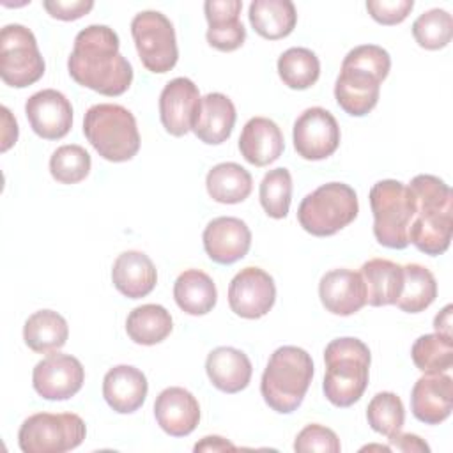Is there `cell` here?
<instances>
[{
	"instance_id": "6da1fadb",
	"label": "cell",
	"mask_w": 453,
	"mask_h": 453,
	"mask_svg": "<svg viewBox=\"0 0 453 453\" xmlns=\"http://www.w3.org/2000/svg\"><path fill=\"white\" fill-rule=\"evenodd\" d=\"M119 35L106 25H88L74 37L67 60L71 78L103 96H120L133 81V67L119 51Z\"/></svg>"
},
{
	"instance_id": "7a4b0ae2",
	"label": "cell",
	"mask_w": 453,
	"mask_h": 453,
	"mask_svg": "<svg viewBox=\"0 0 453 453\" xmlns=\"http://www.w3.org/2000/svg\"><path fill=\"white\" fill-rule=\"evenodd\" d=\"M416 212L409 226V242L430 257L442 255L451 242L453 195L449 186L428 173L416 175L409 184Z\"/></svg>"
},
{
	"instance_id": "3957f363",
	"label": "cell",
	"mask_w": 453,
	"mask_h": 453,
	"mask_svg": "<svg viewBox=\"0 0 453 453\" xmlns=\"http://www.w3.org/2000/svg\"><path fill=\"white\" fill-rule=\"evenodd\" d=\"M389 67V53L382 46L361 44L352 48L345 55L334 83L338 106L352 117H363L372 111L379 101L380 83L388 76Z\"/></svg>"
},
{
	"instance_id": "277c9868",
	"label": "cell",
	"mask_w": 453,
	"mask_h": 453,
	"mask_svg": "<svg viewBox=\"0 0 453 453\" xmlns=\"http://www.w3.org/2000/svg\"><path fill=\"white\" fill-rule=\"evenodd\" d=\"M370 361V349L359 338L331 340L324 350L326 375L322 389L326 398L336 407L356 403L368 386Z\"/></svg>"
},
{
	"instance_id": "5b68a950",
	"label": "cell",
	"mask_w": 453,
	"mask_h": 453,
	"mask_svg": "<svg viewBox=\"0 0 453 453\" xmlns=\"http://www.w3.org/2000/svg\"><path fill=\"white\" fill-rule=\"evenodd\" d=\"M313 377L311 356L296 345L276 349L262 373L260 393L265 403L280 412H294L304 400Z\"/></svg>"
},
{
	"instance_id": "8992f818",
	"label": "cell",
	"mask_w": 453,
	"mask_h": 453,
	"mask_svg": "<svg viewBox=\"0 0 453 453\" xmlns=\"http://www.w3.org/2000/svg\"><path fill=\"white\" fill-rule=\"evenodd\" d=\"M83 134L101 157L111 163L129 161L140 149L134 115L113 103H99L87 110Z\"/></svg>"
},
{
	"instance_id": "52a82bcc",
	"label": "cell",
	"mask_w": 453,
	"mask_h": 453,
	"mask_svg": "<svg viewBox=\"0 0 453 453\" xmlns=\"http://www.w3.org/2000/svg\"><path fill=\"white\" fill-rule=\"evenodd\" d=\"M370 207L377 242L391 250L407 248V234L416 212L411 188L395 179L379 180L370 189Z\"/></svg>"
},
{
	"instance_id": "ba28073f",
	"label": "cell",
	"mask_w": 453,
	"mask_h": 453,
	"mask_svg": "<svg viewBox=\"0 0 453 453\" xmlns=\"http://www.w3.org/2000/svg\"><path fill=\"white\" fill-rule=\"evenodd\" d=\"M359 212L357 195L345 182H327L306 195L297 209L299 225L311 235H334Z\"/></svg>"
},
{
	"instance_id": "9c48e42d",
	"label": "cell",
	"mask_w": 453,
	"mask_h": 453,
	"mask_svg": "<svg viewBox=\"0 0 453 453\" xmlns=\"http://www.w3.org/2000/svg\"><path fill=\"white\" fill-rule=\"evenodd\" d=\"M87 435V426L73 412H37L28 416L18 432L23 453H64L78 448Z\"/></svg>"
},
{
	"instance_id": "30bf717a",
	"label": "cell",
	"mask_w": 453,
	"mask_h": 453,
	"mask_svg": "<svg viewBox=\"0 0 453 453\" xmlns=\"http://www.w3.org/2000/svg\"><path fill=\"white\" fill-rule=\"evenodd\" d=\"M44 69V58L32 30L18 23L5 25L0 32V76L4 83L25 88L41 80Z\"/></svg>"
},
{
	"instance_id": "8fae6325",
	"label": "cell",
	"mask_w": 453,
	"mask_h": 453,
	"mask_svg": "<svg viewBox=\"0 0 453 453\" xmlns=\"http://www.w3.org/2000/svg\"><path fill=\"white\" fill-rule=\"evenodd\" d=\"M131 35L142 64L150 73H168L179 58L172 21L159 11H142L131 21Z\"/></svg>"
},
{
	"instance_id": "7c38bea8",
	"label": "cell",
	"mask_w": 453,
	"mask_h": 453,
	"mask_svg": "<svg viewBox=\"0 0 453 453\" xmlns=\"http://www.w3.org/2000/svg\"><path fill=\"white\" fill-rule=\"evenodd\" d=\"M294 149L308 161L326 159L340 145V126L331 111L320 106L306 108L294 122Z\"/></svg>"
},
{
	"instance_id": "4fadbf2b",
	"label": "cell",
	"mask_w": 453,
	"mask_h": 453,
	"mask_svg": "<svg viewBox=\"0 0 453 453\" xmlns=\"http://www.w3.org/2000/svg\"><path fill=\"white\" fill-rule=\"evenodd\" d=\"M276 301L274 280L260 267L241 269L228 285L230 310L242 319L264 317Z\"/></svg>"
},
{
	"instance_id": "5bb4252c",
	"label": "cell",
	"mask_w": 453,
	"mask_h": 453,
	"mask_svg": "<svg viewBox=\"0 0 453 453\" xmlns=\"http://www.w3.org/2000/svg\"><path fill=\"white\" fill-rule=\"evenodd\" d=\"M85 379V370L71 354L51 352L41 359L32 372V384L39 396L46 400H67L74 396Z\"/></svg>"
},
{
	"instance_id": "9a60e30c",
	"label": "cell",
	"mask_w": 453,
	"mask_h": 453,
	"mask_svg": "<svg viewBox=\"0 0 453 453\" xmlns=\"http://www.w3.org/2000/svg\"><path fill=\"white\" fill-rule=\"evenodd\" d=\"M25 115L32 131L44 140L64 138L73 126V106L69 99L55 88L32 94L25 103Z\"/></svg>"
},
{
	"instance_id": "2e32d148",
	"label": "cell",
	"mask_w": 453,
	"mask_h": 453,
	"mask_svg": "<svg viewBox=\"0 0 453 453\" xmlns=\"http://www.w3.org/2000/svg\"><path fill=\"white\" fill-rule=\"evenodd\" d=\"M198 87L184 76L170 80L159 96L161 124L172 136H184L191 131L200 108Z\"/></svg>"
},
{
	"instance_id": "e0dca14e",
	"label": "cell",
	"mask_w": 453,
	"mask_h": 453,
	"mask_svg": "<svg viewBox=\"0 0 453 453\" xmlns=\"http://www.w3.org/2000/svg\"><path fill=\"white\" fill-rule=\"evenodd\" d=\"M202 241L203 250L212 262L230 265L250 251L251 232L242 219L219 216L207 223Z\"/></svg>"
},
{
	"instance_id": "ac0fdd59",
	"label": "cell",
	"mask_w": 453,
	"mask_h": 453,
	"mask_svg": "<svg viewBox=\"0 0 453 453\" xmlns=\"http://www.w3.org/2000/svg\"><path fill=\"white\" fill-rule=\"evenodd\" d=\"M319 297L329 313L349 317L366 304V287L359 273L333 269L320 278Z\"/></svg>"
},
{
	"instance_id": "d6986e66",
	"label": "cell",
	"mask_w": 453,
	"mask_h": 453,
	"mask_svg": "<svg viewBox=\"0 0 453 453\" xmlns=\"http://www.w3.org/2000/svg\"><path fill=\"white\" fill-rule=\"evenodd\" d=\"M453 407V379L442 373H425L411 391V411L425 425H439Z\"/></svg>"
},
{
	"instance_id": "ffe728a7",
	"label": "cell",
	"mask_w": 453,
	"mask_h": 453,
	"mask_svg": "<svg viewBox=\"0 0 453 453\" xmlns=\"http://www.w3.org/2000/svg\"><path fill=\"white\" fill-rule=\"evenodd\" d=\"M154 416L163 432L172 437L189 435L200 421L198 400L184 388L163 389L154 402Z\"/></svg>"
},
{
	"instance_id": "44dd1931",
	"label": "cell",
	"mask_w": 453,
	"mask_h": 453,
	"mask_svg": "<svg viewBox=\"0 0 453 453\" xmlns=\"http://www.w3.org/2000/svg\"><path fill=\"white\" fill-rule=\"evenodd\" d=\"M242 9L241 0H207L203 4L207 28V42L219 51H234L246 41V28L239 19Z\"/></svg>"
},
{
	"instance_id": "7402d4cb",
	"label": "cell",
	"mask_w": 453,
	"mask_h": 453,
	"mask_svg": "<svg viewBox=\"0 0 453 453\" xmlns=\"http://www.w3.org/2000/svg\"><path fill=\"white\" fill-rule=\"evenodd\" d=\"M147 379L142 370L131 365H117L103 379V396L119 414L138 411L147 396Z\"/></svg>"
},
{
	"instance_id": "603a6c76",
	"label": "cell",
	"mask_w": 453,
	"mask_h": 453,
	"mask_svg": "<svg viewBox=\"0 0 453 453\" xmlns=\"http://www.w3.org/2000/svg\"><path fill=\"white\" fill-rule=\"evenodd\" d=\"M235 106L221 92H209L202 97L191 131L207 145H219L228 140L235 124Z\"/></svg>"
},
{
	"instance_id": "cb8c5ba5",
	"label": "cell",
	"mask_w": 453,
	"mask_h": 453,
	"mask_svg": "<svg viewBox=\"0 0 453 453\" xmlns=\"http://www.w3.org/2000/svg\"><path fill=\"white\" fill-rule=\"evenodd\" d=\"M285 149L281 129L267 117L250 119L239 136V150L242 157L255 165L265 166L276 161Z\"/></svg>"
},
{
	"instance_id": "d4e9b609",
	"label": "cell",
	"mask_w": 453,
	"mask_h": 453,
	"mask_svg": "<svg viewBox=\"0 0 453 453\" xmlns=\"http://www.w3.org/2000/svg\"><path fill=\"white\" fill-rule=\"evenodd\" d=\"M111 281L122 296L140 299L154 290L157 283V271L143 251L129 250L115 258L111 267Z\"/></svg>"
},
{
	"instance_id": "484cf974",
	"label": "cell",
	"mask_w": 453,
	"mask_h": 453,
	"mask_svg": "<svg viewBox=\"0 0 453 453\" xmlns=\"http://www.w3.org/2000/svg\"><path fill=\"white\" fill-rule=\"evenodd\" d=\"M205 372L211 384L223 393L242 391L253 373L250 357L234 347H216L205 359Z\"/></svg>"
},
{
	"instance_id": "4316f807",
	"label": "cell",
	"mask_w": 453,
	"mask_h": 453,
	"mask_svg": "<svg viewBox=\"0 0 453 453\" xmlns=\"http://www.w3.org/2000/svg\"><path fill=\"white\" fill-rule=\"evenodd\" d=\"M366 287V303L370 306L395 304L403 283V269L388 258H370L359 271Z\"/></svg>"
},
{
	"instance_id": "83f0119b",
	"label": "cell",
	"mask_w": 453,
	"mask_h": 453,
	"mask_svg": "<svg viewBox=\"0 0 453 453\" xmlns=\"http://www.w3.org/2000/svg\"><path fill=\"white\" fill-rule=\"evenodd\" d=\"M173 299L188 315H205L218 301V290L212 278L200 269L180 273L173 283Z\"/></svg>"
},
{
	"instance_id": "f1b7e54d",
	"label": "cell",
	"mask_w": 453,
	"mask_h": 453,
	"mask_svg": "<svg viewBox=\"0 0 453 453\" xmlns=\"http://www.w3.org/2000/svg\"><path fill=\"white\" fill-rule=\"evenodd\" d=\"M248 18L255 32L269 41L287 37L297 23V12L290 0H253Z\"/></svg>"
},
{
	"instance_id": "f546056e",
	"label": "cell",
	"mask_w": 453,
	"mask_h": 453,
	"mask_svg": "<svg viewBox=\"0 0 453 453\" xmlns=\"http://www.w3.org/2000/svg\"><path fill=\"white\" fill-rule=\"evenodd\" d=\"M69 327L65 319L53 310H39L32 313L23 326V340L28 349L37 354H51L67 342Z\"/></svg>"
},
{
	"instance_id": "4dcf8cb0",
	"label": "cell",
	"mask_w": 453,
	"mask_h": 453,
	"mask_svg": "<svg viewBox=\"0 0 453 453\" xmlns=\"http://www.w3.org/2000/svg\"><path fill=\"white\" fill-rule=\"evenodd\" d=\"M209 196L219 203L244 202L253 188L250 172L237 163H219L212 166L205 177Z\"/></svg>"
},
{
	"instance_id": "1f68e13d",
	"label": "cell",
	"mask_w": 453,
	"mask_h": 453,
	"mask_svg": "<svg viewBox=\"0 0 453 453\" xmlns=\"http://www.w3.org/2000/svg\"><path fill=\"white\" fill-rule=\"evenodd\" d=\"M172 315L161 304L136 306L126 320L127 336L138 345H156L172 333Z\"/></svg>"
},
{
	"instance_id": "d6a6232c",
	"label": "cell",
	"mask_w": 453,
	"mask_h": 453,
	"mask_svg": "<svg viewBox=\"0 0 453 453\" xmlns=\"http://www.w3.org/2000/svg\"><path fill=\"white\" fill-rule=\"evenodd\" d=\"M403 269L402 292L396 306L407 313H419L426 310L437 297V281L430 269L421 264H407Z\"/></svg>"
},
{
	"instance_id": "836d02e7",
	"label": "cell",
	"mask_w": 453,
	"mask_h": 453,
	"mask_svg": "<svg viewBox=\"0 0 453 453\" xmlns=\"http://www.w3.org/2000/svg\"><path fill=\"white\" fill-rule=\"evenodd\" d=\"M278 74L288 88H310L320 74L319 57L308 48H288L278 58Z\"/></svg>"
},
{
	"instance_id": "e575fe53",
	"label": "cell",
	"mask_w": 453,
	"mask_h": 453,
	"mask_svg": "<svg viewBox=\"0 0 453 453\" xmlns=\"http://www.w3.org/2000/svg\"><path fill=\"white\" fill-rule=\"evenodd\" d=\"M416 368L423 373H442L453 365V336L441 333L419 336L411 349Z\"/></svg>"
},
{
	"instance_id": "d590c367",
	"label": "cell",
	"mask_w": 453,
	"mask_h": 453,
	"mask_svg": "<svg viewBox=\"0 0 453 453\" xmlns=\"http://www.w3.org/2000/svg\"><path fill=\"white\" fill-rule=\"evenodd\" d=\"M260 203L267 216L274 219H281L288 214L290 200H292V175L287 168L269 170L258 189Z\"/></svg>"
},
{
	"instance_id": "8d00e7d4",
	"label": "cell",
	"mask_w": 453,
	"mask_h": 453,
	"mask_svg": "<svg viewBox=\"0 0 453 453\" xmlns=\"http://www.w3.org/2000/svg\"><path fill=\"white\" fill-rule=\"evenodd\" d=\"M366 419L372 430L377 434L386 437L398 434L405 419V409L400 396L391 391L377 393L366 407Z\"/></svg>"
},
{
	"instance_id": "74e56055",
	"label": "cell",
	"mask_w": 453,
	"mask_h": 453,
	"mask_svg": "<svg viewBox=\"0 0 453 453\" xmlns=\"http://www.w3.org/2000/svg\"><path fill=\"white\" fill-rule=\"evenodd\" d=\"M412 35L425 50L444 48L453 35V18L444 9H430L412 23Z\"/></svg>"
},
{
	"instance_id": "f35d334b",
	"label": "cell",
	"mask_w": 453,
	"mask_h": 453,
	"mask_svg": "<svg viewBox=\"0 0 453 453\" xmlns=\"http://www.w3.org/2000/svg\"><path fill=\"white\" fill-rule=\"evenodd\" d=\"M90 165V154L81 145H62L50 157V173L60 184H76L88 175Z\"/></svg>"
},
{
	"instance_id": "ab89813d",
	"label": "cell",
	"mask_w": 453,
	"mask_h": 453,
	"mask_svg": "<svg viewBox=\"0 0 453 453\" xmlns=\"http://www.w3.org/2000/svg\"><path fill=\"white\" fill-rule=\"evenodd\" d=\"M294 449L299 453L320 451V453H340V439L338 435L319 423L306 425L294 441Z\"/></svg>"
},
{
	"instance_id": "60d3db41",
	"label": "cell",
	"mask_w": 453,
	"mask_h": 453,
	"mask_svg": "<svg viewBox=\"0 0 453 453\" xmlns=\"http://www.w3.org/2000/svg\"><path fill=\"white\" fill-rule=\"evenodd\" d=\"M412 0H368L366 9L370 16L380 25H398L412 11Z\"/></svg>"
},
{
	"instance_id": "b9f144b4",
	"label": "cell",
	"mask_w": 453,
	"mask_h": 453,
	"mask_svg": "<svg viewBox=\"0 0 453 453\" xmlns=\"http://www.w3.org/2000/svg\"><path fill=\"white\" fill-rule=\"evenodd\" d=\"M42 7L48 11L50 16L57 19L73 21L90 12L94 7V2L92 0H44Z\"/></svg>"
},
{
	"instance_id": "7bdbcfd3",
	"label": "cell",
	"mask_w": 453,
	"mask_h": 453,
	"mask_svg": "<svg viewBox=\"0 0 453 453\" xmlns=\"http://www.w3.org/2000/svg\"><path fill=\"white\" fill-rule=\"evenodd\" d=\"M389 441V448L391 449H398V451H405V453H412V451H430L428 444L425 441H421L418 435L414 434H395L391 437H388Z\"/></svg>"
},
{
	"instance_id": "ee69618b",
	"label": "cell",
	"mask_w": 453,
	"mask_h": 453,
	"mask_svg": "<svg viewBox=\"0 0 453 453\" xmlns=\"http://www.w3.org/2000/svg\"><path fill=\"white\" fill-rule=\"evenodd\" d=\"M2 117H4V133H2V152H5L12 143L18 140V124L16 119H12L7 106H2Z\"/></svg>"
},
{
	"instance_id": "f6af8a7d",
	"label": "cell",
	"mask_w": 453,
	"mask_h": 453,
	"mask_svg": "<svg viewBox=\"0 0 453 453\" xmlns=\"http://www.w3.org/2000/svg\"><path fill=\"white\" fill-rule=\"evenodd\" d=\"M226 449L232 451V449H235V446L219 435H207L200 442L195 444L196 453L198 451H226Z\"/></svg>"
},
{
	"instance_id": "bcb514c9",
	"label": "cell",
	"mask_w": 453,
	"mask_h": 453,
	"mask_svg": "<svg viewBox=\"0 0 453 453\" xmlns=\"http://www.w3.org/2000/svg\"><path fill=\"white\" fill-rule=\"evenodd\" d=\"M451 310L453 306L451 304H446L434 319V327H435V333H441V334H446V336H453L451 334Z\"/></svg>"
}]
</instances>
